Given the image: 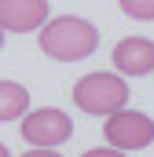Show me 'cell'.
Instances as JSON below:
<instances>
[{
  "mask_svg": "<svg viewBox=\"0 0 154 157\" xmlns=\"http://www.w3.org/2000/svg\"><path fill=\"white\" fill-rule=\"evenodd\" d=\"M30 110V91L15 80H0V121H15Z\"/></svg>",
  "mask_w": 154,
  "mask_h": 157,
  "instance_id": "52a82bcc",
  "label": "cell"
},
{
  "mask_svg": "<svg viewBox=\"0 0 154 157\" xmlns=\"http://www.w3.org/2000/svg\"><path fill=\"white\" fill-rule=\"evenodd\" d=\"M84 157H125V150H117V146H103V150H88Z\"/></svg>",
  "mask_w": 154,
  "mask_h": 157,
  "instance_id": "9c48e42d",
  "label": "cell"
},
{
  "mask_svg": "<svg viewBox=\"0 0 154 157\" xmlns=\"http://www.w3.org/2000/svg\"><path fill=\"white\" fill-rule=\"evenodd\" d=\"M22 157H63V154H55V146H33L30 154H22Z\"/></svg>",
  "mask_w": 154,
  "mask_h": 157,
  "instance_id": "30bf717a",
  "label": "cell"
},
{
  "mask_svg": "<svg viewBox=\"0 0 154 157\" xmlns=\"http://www.w3.org/2000/svg\"><path fill=\"white\" fill-rule=\"evenodd\" d=\"M48 22V0H0V29L33 33Z\"/></svg>",
  "mask_w": 154,
  "mask_h": 157,
  "instance_id": "5b68a950",
  "label": "cell"
},
{
  "mask_svg": "<svg viewBox=\"0 0 154 157\" xmlns=\"http://www.w3.org/2000/svg\"><path fill=\"white\" fill-rule=\"evenodd\" d=\"M74 102H77V110H84V113L110 117L114 110H121V106L128 102V84L117 77V73H107V70L88 73V77L77 80Z\"/></svg>",
  "mask_w": 154,
  "mask_h": 157,
  "instance_id": "7a4b0ae2",
  "label": "cell"
},
{
  "mask_svg": "<svg viewBox=\"0 0 154 157\" xmlns=\"http://www.w3.org/2000/svg\"><path fill=\"white\" fill-rule=\"evenodd\" d=\"M70 132H74L70 117L55 106H44V110H33L22 117V139L33 146H59L70 139Z\"/></svg>",
  "mask_w": 154,
  "mask_h": 157,
  "instance_id": "277c9868",
  "label": "cell"
},
{
  "mask_svg": "<svg viewBox=\"0 0 154 157\" xmlns=\"http://www.w3.org/2000/svg\"><path fill=\"white\" fill-rule=\"evenodd\" d=\"M121 11L136 22H154V0H121Z\"/></svg>",
  "mask_w": 154,
  "mask_h": 157,
  "instance_id": "ba28073f",
  "label": "cell"
},
{
  "mask_svg": "<svg viewBox=\"0 0 154 157\" xmlns=\"http://www.w3.org/2000/svg\"><path fill=\"white\" fill-rule=\"evenodd\" d=\"M114 66L128 77H147L154 73V40L147 37H125L114 48Z\"/></svg>",
  "mask_w": 154,
  "mask_h": 157,
  "instance_id": "8992f818",
  "label": "cell"
},
{
  "mask_svg": "<svg viewBox=\"0 0 154 157\" xmlns=\"http://www.w3.org/2000/svg\"><path fill=\"white\" fill-rule=\"evenodd\" d=\"M103 135H107V143L117 146V150H143L147 143H154V121L147 113H140V110H114L110 117H107V128H103Z\"/></svg>",
  "mask_w": 154,
  "mask_h": 157,
  "instance_id": "3957f363",
  "label": "cell"
},
{
  "mask_svg": "<svg viewBox=\"0 0 154 157\" xmlns=\"http://www.w3.org/2000/svg\"><path fill=\"white\" fill-rule=\"evenodd\" d=\"M99 44V33L92 22L77 18V15H59V18H48L40 26V51L55 62H77V59H88Z\"/></svg>",
  "mask_w": 154,
  "mask_h": 157,
  "instance_id": "6da1fadb",
  "label": "cell"
},
{
  "mask_svg": "<svg viewBox=\"0 0 154 157\" xmlns=\"http://www.w3.org/2000/svg\"><path fill=\"white\" fill-rule=\"evenodd\" d=\"M0 157H11V154H7V146H4V143H0Z\"/></svg>",
  "mask_w": 154,
  "mask_h": 157,
  "instance_id": "8fae6325",
  "label": "cell"
},
{
  "mask_svg": "<svg viewBox=\"0 0 154 157\" xmlns=\"http://www.w3.org/2000/svg\"><path fill=\"white\" fill-rule=\"evenodd\" d=\"M0 48H4V29H0Z\"/></svg>",
  "mask_w": 154,
  "mask_h": 157,
  "instance_id": "7c38bea8",
  "label": "cell"
}]
</instances>
